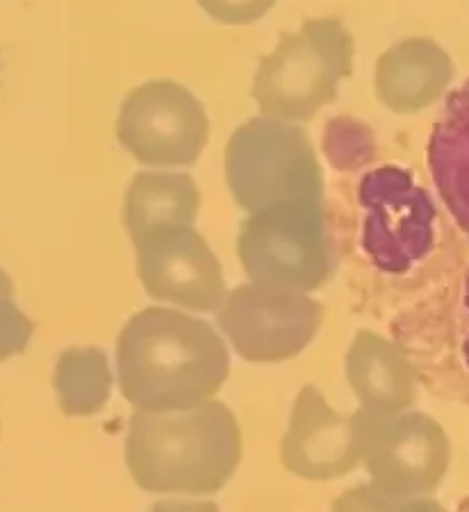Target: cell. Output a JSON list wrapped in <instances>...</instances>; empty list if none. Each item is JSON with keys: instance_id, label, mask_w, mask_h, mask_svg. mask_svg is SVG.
I'll use <instances>...</instances> for the list:
<instances>
[{"instance_id": "6da1fadb", "label": "cell", "mask_w": 469, "mask_h": 512, "mask_svg": "<svg viewBox=\"0 0 469 512\" xmlns=\"http://www.w3.org/2000/svg\"><path fill=\"white\" fill-rule=\"evenodd\" d=\"M230 374L228 346L208 321L144 308L117 340L119 390L135 410H189L215 399Z\"/></svg>"}, {"instance_id": "7a4b0ae2", "label": "cell", "mask_w": 469, "mask_h": 512, "mask_svg": "<svg viewBox=\"0 0 469 512\" xmlns=\"http://www.w3.org/2000/svg\"><path fill=\"white\" fill-rule=\"evenodd\" d=\"M242 460V428L221 401L174 412L135 410L128 421L126 465L153 494H215Z\"/></svg>"}, {"instance_id": "3957f363", "label": "cell", "mask_w": 469, "mask_h": 512, "mask_svg": "<svg viewBox=\"0 0 469 512\" xmlns=\"http://www.w3.org/2000/svg\"><path fill=\"white\" fill-rule=\"evenodd\" d=\"M351 73V32L337 16H324L285 32L255 71L251 94L265 117L306 123L337 101Z\"/></svg>"}, {"instance_id": "277c9868", "label": "cell", "mask_w": 469, "mask_h": 512, "mask_svg": "<svg viewBox=\"0 0 469 512\" xmlns=\"http://www.w3.org/2000/svg\"><path fill=\"white\" fill-rule=\"evenodd\" d=\"M226 180L235 203L249 214L324 198V173L308 132L299 123L265 114L230 137Z\"/></svg>"}, {"instance_id": "5b68a950", "label": "cell", "mask_w": 469, "mask_h": 512, "mask_svg": "<svg viewBox=\"0 0 469 512\" xmlns=\"http://www.w3.org/2000/svg\"><path fill=\"white\" fill-rule=\"evenodd\" d=\"M237 255L251 283L315 292L335 271V244L322 201H292L251 214Z\"/></svg>"}, {"instance_id": "8992f818", "label": "cell", "mask_w": 469, "mask_h": 512, "mask_svg": "<svg viewBox=\"0 0 469 512\" xmlns=\"http://www.w3.org/2000/svg\"><path fill=\"white\" fill-rule=\"evenodd\" d=\"M365 210L362 249L383 274L403 276L438 251L442 219L438 205L413 171L378 167L365 173L358 187Z\"/></svg>"}, {"instance_id": "52a82bcc", "label": "cell", "mask_w": 469, "mask_h": 512, "mask_svg": "<svg viewBox=\"0 0 469 512\" xmlns=\"http://www.w3.org/2000/svg\"><path fill=\"white\" fill-rule=\"evenodd\" d=\"M360 462L388 497H422L442 483L451 447L444 428L424 412H353Z\"/></svg>"}, {"instance_id": "ba28073f", "label": "cell", "mask_w": 469, "mask_h": 512, "mask_svg": "<svg viewBox=\"0 0 469 512\" xmlns=\"http://www.w3.org/2000/svg\"><path fill=\"white\" fill-rule=\"evenodd\" d=\"M215 319L240 358L274 365L306 351L322 328L324 305L308 294L249 283L230 289Z\"/></svg>"}, {"instance_id": "9c48e42d", "label": "cell", "mask_w": 469, "mask_h": 512, "mask_svg": "<svg viewBox=\"0 0 469 512\" xmlns=\"http://www.w3.org/2000/svg\"><path fill=\"white\" fill-rule=\"evenodd\" d=\"M117 139L148 167H189L208 144L210 121L187 87L174 80H153L123 98Z\"/></svg>"}, {"instance_id": "30bf717a", "label": "cell", "mask_w": 469, "mask_h": 512, "mask_svg": "<svg viewBox=\"0 0 469 512\" xmlns=\"http://www.w3.org/2000/svg\"><path fill=\"white\" fill-rule=\"evenodd\" d=\"M137 249V274L151 299L194 312H217L226 299L221 262L194 226H164Z\"/></svg>"}, {"instance_id": "8fae6325", "label": "cell", "mask_w": 469, "mask_h": 512, "mask_svg": "<svg viewBox=\"0 0 469 512\" xmlns=\"http://www.w3.org/2000/svg\"><path fill=\"white\" fill-rule=\"evenodd\" d=\"M287 472L308 481H333L360 465L353 415L335 412L315 385H306L294 401L281 442Z\"/></svg>"}, {"instance_id": "7c38bea8", "label": "cell", "mask_w": 469, "mask_h": 512, "mask_svg": "<svg viewBox=\"0 0 469 512\" xmlns=\"http://www.w3.org/2000/svg\"><path fill=\"white\" fill-rule=\"evenodd\" d=\"M454 76L456 66L438 41L410 37L378 57L374 89L394 114H417L440 101Z\"/></svg>"}, {"instance_id": "4fadbf2b", "label": "cell", "mask_w": 469, "mask_h": 512, "mask_svg": "<svg viewBox=\"0 0 469 512\" xmlns=\"http://www.w3.org/2000/svg\"><path fill=\"white\" fill-rule=\"evenodd\" d=\"M351 392L372 412H401L417 401L413 367L397 344L374 330H358L344 358Z\"/></svg>"}, {"instance_id": "5bb4252c", "label": "cell", "mask_w": 469, "mask_h": 512, "mask_svg": "<svg viewBox=\"0 0 469 512\" xmlns=\"http://www.w3.org/2000/svg\"><path fill=\"white\" fill-rule=\"evenodd\" d=\"M426 160L444 208L469 237V80L447 96L431 130Z\"/></svg>"}, {"instance_id": "9a60e30c", "label": "cell", "mask_w": 469, "mask_h": 512, "mask_svg": "<svg viewBox=\"0 0 469 512\" xmlns=\"http://www.w3.org/2000/svg\"><path fill=\"white\" fill-rule=\"evenodd\" d=\"M201 192L185 173H137L126 192L123 219L133 244L164 226H194Z\"/></svg>"}, {"instance_id": "2e32d148", "label": "cell", "mask_w": 469, "mask_h": 512, "mask_svg": "<svg viewBox=\"0 0 469 512\" xmlns=\"http://www.w3.org/2000/svg\"><path fill=\"white\" fill-rule=\"evenodd\" d=\"M112 369L101 349H67L55 365L53 387L57 403L69 417H92L108 406Z\"/></svg>"}, {"instance_id": "e0dca14e", "label": "cell", "mask_w": 469, "mask_h": 512, "mask_svg": "<svg viewBox=\"0 0 469 512\" xmlns=\"http://www.w3.org/2000/svg\"><path fill=\"white\" fill-rule=\"evenodd\" d=\"M324 151L335 169L356 171L374 158V132L351 117H337L326 123Z\"/></svg>"}, {"instance_id": "ac0fdd59", "label": "cell", "mask_w": 469, "mask_h": 512, "mask_svg": "<svg viewBox=\"0 0 469 512\" xmlns=\"http://www.w3.org/2000/svg\"><path fill=\"white\" fill-rule=\"evenodd\" d=\"M447 310L449 319L444 330H447V346L451 351L449 374L454 381L451 385L469 394V264L460 271Z\"/></svg>"}, {"instance_id": "d6986e66", "label": "cell", "mask_w": 469, "mask_h": 512, "mask_svg": "<svg viewBox=\"0 0 469 512\" xmlns=\"http://www.w3.org/2000/svg\"><path fill=\"white\" fill-rule=\"evenodd\" d=\"M333 512H447L431 497H388L372 483H362L342 492L333 503Z\"/></svg>"}, {"instance_id": "ffe728a7", "label": "cell", "mask_w": 469, "mask_h": 512, "mask_svg": "<svg viewBox=\"0 0 469 512\" xmlns=\"http://www.w3.org/2000/svg\"><path fill=\"white\" fill-rule=\"evenodd\" d=\"M32 321L14 303V285L0 269V360L14 358L28 349L32 337Z\"/></svg>"}, {"instance_id": "44dd1931", "label": "cell", "mask_w": 469, "mask_h": 512, "mask_svg": "<svg viewBox=\"0 0 469 512\" xmlns=\"http://www.w3.org/2000/svg\"><path fill=\"white\" fill-rule=\"evenodd\" d=\"M212 21L224 26H251L260 21L276 0H196Z\"/></svg>"}, {"instance_id": "7402d4cb", "label": "cell", "mask_w": 469, "mask_h": 512, "mask_svg": "<svg viewBox=\"0 0 469 512\" xmlns=\"http://www.w3.org/2000/svg\"><path fill=\"white\" fill-rule=\"evenodd\" d=\"M151 512H221L212 501H160Z\"/></svg>"}]
</instances>
